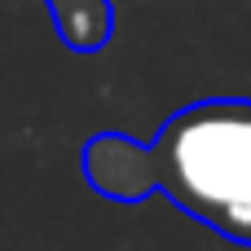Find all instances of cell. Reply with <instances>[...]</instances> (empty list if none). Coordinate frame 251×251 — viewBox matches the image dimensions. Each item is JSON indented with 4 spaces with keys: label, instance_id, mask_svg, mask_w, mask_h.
<instances>
[{
    "label": "cell",
    "instance_id": "cell-1",
    "mask_svg": "<svg viewBox=\"0 0 251 251\" xmlns=\"http://www.w3.org/2000/svg\"><path fill=\"white\" fill-rule=\"evenodd\" d=\"M84 176L97 194L137 203L163 194L229 243H251V97L181 106L150 141L97 132L84 146Z\"/></svg>",
    "mask_w": 251,
    "mask_h": 251
},
{
    "label": "cell",
    "instance_id": "cell-2",
    "mask_svg": "<svg viewBox=\"0 0 251 251\" xmlns=\"http://www.w3.org/2000/svg\"><path fill=\"white\" fill-rule=\"evenodd\" d=\"M57 26V40L71 53H97L115 35V9L110 0H44Z\"/></svg>",
    "mask_w": 251,
    "mask_h": 251
}]
</instances>
